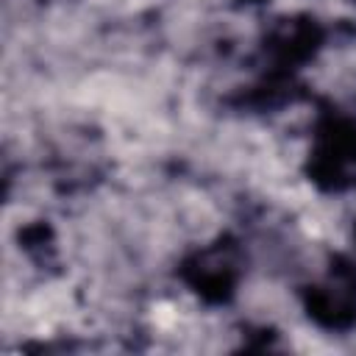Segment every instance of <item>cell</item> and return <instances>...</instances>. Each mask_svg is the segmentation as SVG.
Segmentation results:
<instances>
[{
    "mask_svg": "<svg viewBox=\"0 0 356 356\" xmlns=\"http://www.w3.org/2000/svg\"><path fill=\"white\" fill-rule=\"evenodd\" d=\"M309 178L325 192L356 184V120L334 111L320 117L309 153Z\"/></svg>",
    "mask_w": 356,
    "mask_h": 356,
    "instance_id": "1",
    "label": "cell"
},
{
    "mask_svg": "<svg viewBox=\"0 0 356 356\" xmlns=\"http://www.w3.org/2000/svg\"><path fill=\"white\" fill-rule=\"evenodd\" d=\"M309 317L331 331H345L356 323V267L353 261L337 256L328 275L303 292Z\"/></svg>",
    "mask_w": 356,
    "mask_h": 356,
    "instance_id": "2",
    "label": "cell"
},
{
    "mask_svg": "<svg viewBox=\"0 0 356 356\" xmlns=\"http://www.w3.org/2000/svg\"><path fill=\"white\" fill-rule=\"evenodd\" d=\"M181 278L209 303H222L231 298L239 281V250L234 242L220 239L181 264Z\"/></svg>",
    "mask_w": 356,
    "mask_h": 356,
    "instance_id": "3",
    "label": "cell"
},
{
    "mask_svg": "<svg viewBox=\"0 0 356 356\" xmlns=\"http://www.w3.org/2000/svg\"><path fill=\"white\" fill-rule=\"evenodd\" d=\"M323 44V31L314 19L309 17H292V19H281L264 39L261 53L264 61L270 64L273 78H292V72L309 61Z\"/></svg>",
    "mask_w": 356,
    "mask_h": 356,
    "instance_id": "4",
    "label": "cell"
}]
</instances>
